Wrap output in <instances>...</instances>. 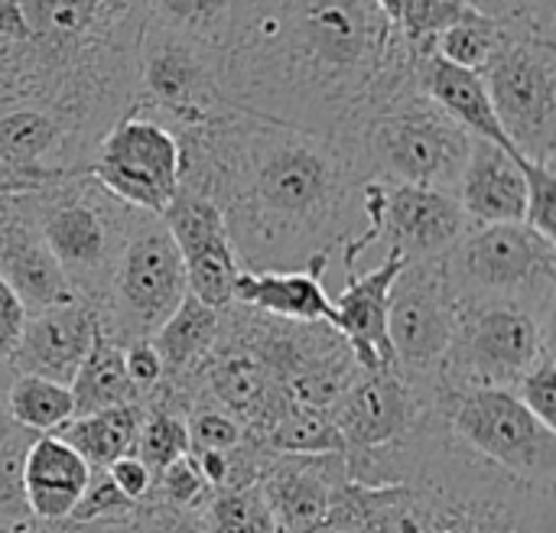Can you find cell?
<instances>
[{
  "label": "cell",
  "mask_w": 556,
  "mask_h": 533,
  "mask_svg": "<svg viewBox=\"0 0 556 533\" xmlns=\"http://www.w3.org/2000/svg\"><path fill=\"white\" fill-rule=\"evenodd\" d=\"M23 202L75 296L98 313L114 280L121 251L147 212L114 199L91 173L26 192Z\"/></svg>",
  "instance_id": "cell-6"
},
{
  "label": "cell",
  "mask_w": 556,
  "mask_h": 533,
  "mask_svg": "<svg viewBox=\"0 0 556 533\" xmlns=\"http://www.w3.org/2000/svg\"><path fill=\"white\" fill-rule=\"evenodd\" d=\"M94 335H98V313L81 300L33 313L26 316V329L10 365L16 368V375L46 378L68 388Z\"/></svg>",
  "instance_id": "cell-21"
},
{
  "label": "cell",
  "mask_w": 556,
  "mask_h": 533,
  "mask_svg": "<svg viewBox=\"0 0 556 533\" xmlns=\"http://www.w3.org/2000/svg\"><path fill=\"white\" fill-rule=\"evenodd\" d=\"M153 492L166 505L182 508V511H202L212 502V495H215L212 485L202 479V472H199V466H195L192 456H182L173 466H166L163 475L153 482Z\"/></svg>",
  "instance_id": "cell-37"
},
{
  "label": "cell",
  "mask_w": 556,
  "mask_h": 533,
  "mask_svg": "<svg viewBox=\"0 0 556 533\" xmlns=\"http://www.w3.org/2000/svg\"><path fill=\"white\" fill-rule=\"evenodd\" d=\"M371 533H556V488L528 485L466 449L437 414L410 436L345 453Z\"/></svg>",
  "instance_id": "cell-4"
},
{
  "label": "cell",
  "mask_w": 556,
  "mask_h": 533,
  "mask_svg": "<svg viewBox=\"0 0 556 533\" xmlns=\"http://www.w3.org/2000/svg\"><path fill=\"white\" fill-rule=\"evenodd\" d=\"M26 306L20 303V296L0 280V358H13L20 339H23V329H26Z\"/></svg>",
  "instance_id": "cell-46"
},
{
  "label": "cell",
  "mask_w": 556,
  "mask_h": 533,
  "mask_svg": "<svg viewBox=\"0 0 556 533\" xmlns=\"http://www.w3.org/2000/svg\"><path fill=\"white\" fill-rule=\"evenodd\" d=\"M186 267L189 293L212 309L231 306L235 280L241 274L235 248L228 241L222 212L192 192H176L169 208L160 215Z\"/></svg>",
  "instance_id": "cell-17"
},
{
  "label": "cell",
  "mask_w": 556,
  "mask_h": 533,
  "mask_svg": "<svg viewBox=\"0 0 556 533\" xmlns=\"http://www.w3.org/2000/svg\"><path fill=\"white\" fill-rule=\"evenodd\" d=\"M222 107L231 104L222 94L218 52L147 23L137 52V98L130 114L153 117L179 134Z\"/></svg>",
  "instance_id": "cell-12"
},
{
  "label": "cell",
  "mask_w": 556,
  "mask_h": 533,
  "mask_svg": "<svg viewBox=\"0 0 556 533\" xmlns=\"http://www.w3.org/2000/svg\"><path fill=\"white\" fill-rule=\"evenodd\" d=\"M134 515H137V505L117 492L111 475L104 469H91V479H88L78 505L72 508L68 521H124Z\"/></svg>",
  "instance_id": "cell-39"
},
{
  "label": "cell",
  "mask_w": 556,
  "mask_h": 533,
  "mask_svg": "<svg viewBox=\"0 0 556 533\" xmlns=\"http://www.w3.org/2000/svg\"><path fill=\"white\" fill-rule=\"evenodd\" d=\"M137 518H140V533H205L199 511L173 508L156 492H150V498L137 505Z\"/></svg>",
  "instance_id": "cell-43"
},
{
  "label": "cell",
  "mask_w": 556,
  "mask_h": 533,
  "mask_svg": "<svg viewBox=\"0 0 556 533\" xmlns=\"http://www.w3.org/2000/svg\"><path fill=\"white\" fill-rule=\"evenodd\" d=\"M218 329H222V309H212L199 296L186 293L176 313L150 339V345L163 361V381L176 384L189 378L202 365V358L215 348Z\"/></svg>",
  "instance_id": "cell-26"
},
{
  "label": "cell",
  "mask_w": 556,
  "mask_h": 533,
  "mask_svg": "<svg viewBox=\"0 0 556 533\" xmlns=\"http://www.w3.org/2000/svg\"><path fill=\"white\" fill-rule=\"evenodd\" d=\"M231 303L257 309L264 316L290 322H329L336 319L332 296L313 274H238Z\"/></svg>",
  "instance_id": "cell-25"
},
{
  "label": "cell",
  "mask_w": 556,
  "mask_h": 533,
  "mask_svg": "<svg viewBox=\"0 0 556 533\" xmlns=\"http://www.w3.org/2000/svg\"><path fill=\"white\" fill-rule=\"evenodd\" d=\"M91 479L88 462L59 436H36L23 462V492L29 518L39 524H59L78 505Z\"/></svg>",
  "instance_id": "cell-24"
},
{
  "label": "cell",
  "mask_w": 556,
  "mask_h": 533,
  "mask_svg": "<svg viewBox=\"0 0 556 533\" xmlns=\"http://www.w3.org/2000/svg\"><path fill=\"white\" fill-rule=\"evenodd\" d=\"M469 231L472 225L453 192L381 182L378 221L365 225V231L342 248V264H345V274H355L358 261L375 244H381L384 254L388 251L401 254L407 264L440 261Z\"/></svg>",
  "instance_id": "cell-15"
},
{
  "label": "cell",
  "mask_w": 556,
  "mask_h": 533,
  "mask_svg": "<svg viewBox=\"0 0 556 533\" xmlns=\"http://www.w3.org/2000/svg\"><path fill=\"white\" fill-rule=\"evenodd\" d=\"M554 319L521 303H456L437 388H508L554 352Z\"/></svg>",
  "instance_id": "cell-9"
},
{
  "label": "cell",
  "mask_w": 556,
  "mask_h": 533,
  "mask_svg": "<svg viewBox=\"0 0 556 533\" xmlns=\"http://www.w3.org/2000/svg\"><path fill=\"white\" fill-rule=\"evenodd\" d=\"M13 381H16V368L7 358H0V420H7V397Z\"/></svg>",
  "instance_id": "cell-48"
},
{
  "label": "cell",
  "mask_w": 556,
  "mask_h": 533,
  "mask_svg": "<svg viewBox=\"0 0 556 533\" xmlns=\"http://www.w3.org/2000/svg\"><path fill=\"white\" fill-rule=\"evenodd\" d=\"M270 453H342L345 443L336 430L329 410H316L306 404H287L264 443Z\"/></svg>",
  "instance_id": "cell-31"
},
{
  "label": "cell",
  "mask_w": 556,
  "mask_h": 533,
  "mask_svg": "<svg viewBox=\"0 0 556 533\" xmlns=\"http://www.w3.org/2000/svg\"><path fill=\"white\" fill-rule=\"evenodd\" d=\"M124 368H127V378H130V384L137 388L140 401H143L150 391H156L160 381H163V361H160V355H156V348H153L150 342H134V345H127V348H124Z\"/></svg>",
  "instance_id": "cell-44"
},
{
  "label": "cell",
  "mask_w": 556,
  "mask_h": 533,
  "mask_svg": "<svg viewBox=\"0 0 556 533\" xmlns=\"http://www.w3.org/2000/svg\"><path fill=\"white\" fill-rule=\"evenodd\" d=\"M104 472L111 475V482L117 485V492H121L127 502H134V505L147 502L150 492H153V475H150V469H147L134 453H130V456H121V459L111 462Z\"/></svg>",
  "instance_id": "cell-45"
},
{
  "label": "cell",
  "mask_w": 556,
  "mask_h": 533,
  "mask_svg": "<svg viewBox=\"0 0 556 533\" xmlns=\"http://www.w3.org/2000/svg\"><path fill=\"white\" fill-rule=\"evenodd\" d=\"M456 199L472 228L525 221L528 179L521 169V156L495 143L472 140L466 169L456 186Z\"/></svg>",
  "instance_id": "cell-22"
},
{
  "label": "cell",
  "mask_w": 556,
  "mask_h": 533,
  "mask_svg": "<svg viewBox=\"0 0 556 533\" xmlns=\"http://www.w3.org/2000/svg\"><path fill=\"white\" fill-rule=\"evenodd\" d=\"M505 36V26L476 13L450 29H443L437 39H433V52L450 62V65H459V68H469V72H479L485 68V62L492 59L495 46L502 42Z\"/></svg>",
  "instance_id": "cell-33"
},
{
  "label": "cell",
  "mask_w": 556,
  "mask_h": 533,
  "mask_svg": "<svg viewBox=\"0 0 556 533\" xmlns=\"http://www.w3.org/2000/svg\"><path fill=\"white\" fill-rule=\"evenodd\" d=\"M430 414L433 397L410 388L394 368L358 371V378L332 407V420L345 443V453L391 446L410 436Z\"/></svg>",
  "instance_id": "cell-16"
},
{
  "label": "cell",
  "mask_w": 556,
  "mask_h": 533,
  "mask_svg": "<svg viewBox=\"0 0 556 533\" xmlns=\"http://www.w3.org/2000/svg\"><path fill=\"white\" fill-rule=\"evenodd\" d=\"M515 397L544 423L556 430V348L547 352L518 384H515Z\"/></svg>",
  "instance_id": "cell-41"
},
{
  "label": "cell",
  "mask_w": 556,
  "mask_h": 533,
  "mask_svg": "<svg viewBox=\"0 0 556 533\" xmlns=\"http://www.w3.org/2000/svg\"><path fill=\"white\" fill-rule=\"evenodd\" d=\"M414 62L375 0H231L218 78L231 107L349 147Z\"/></svg>",
  "instance_id": "cell-2"
},
{
  "label": "cell",
  "mask_w": 556,
  "mask_h": 533,
  "mask_svg": "<svg viewBox=\"0 0 556 533\" xmlns=\"http://www.w3.org/2000/svg\"><path fill=\"white\" fill-rule=\"evenodd\" d=\"M453 329L456 300L446 287L440 261L404 264L388 300V339L394 371L427 397L437 391Z\"/></svg>",
  "instance_id": "cell-13"
},
{
  "label": "cell",
  "mask_w": 556,
  "mask_h": 533,
  "mask_svg": "<svg viewBox=\"0 0 556 533\" xmlns=\"http://www.w3.org/2000/svg\"><path fill=\"white\" fill-rule=\"evenodd\" d=\"M440 267L456 303H521L556 316V241L525 221L472 228Z\"/></svg>",
  "instance_id": "cell-7"
},
{
  "label": "cell",
  "mask_w": 556,
  "mask_h": 533,
  "mask_svg": "<svg viewBox=\"0 0 556 533\" xmlns=\"http://www.w3.org/2000/svg\"><path fill=\"white\" fill-rule=\"evenodd\" d=\"M404 264L407 261L401 254L388 251L384 261L365 277L358 270L345 274L349 277L345 290L332 296V309H336L332 329L345 339L362 371L394 368V352L388 339V300Z\"/></svg>",
  "instance_id": "cell-20"
},
{
  "label": "cell",
  "mask_w": 556,
  "mask_h": 533,
  "mask_svg": "<svg viewBox=\"0 0 556 533\" xmlns=\"http://www.w3.org/2000/svg\"><path fill=\"white\" fill-rule=\"evenodd\" d=\"M68 391L75 401V417H88V414H101V410L140 401V394L130 384L127 368H124V348L114 345L101 329H98L78 375L72 378Z\"/></svg>",
  "instance_id": "cell-28"
},
{
  "label": "cell",
  "mask_w": 556,
  "mask_h": 533,
  "mask_svg": "<svg viewBox=\"0 0 556 533\" xmlns=\"http://www.w3.org/2000/svg\"><path fill=\"white\" fill-rule=\"evenodd\" d=\"M42 533H140V518L124 521H59V524H39Z\"/></svg>",
  "instance_id": "cell-47"
},
{
  "label": "cell",
  "mask_w": 556,
  "mask_h": 533,
  "mask_svg": "<svg viewBox=\"0 0 556 533\" xmlns=\"http://www.w3.org/2000/svg\"><path fill=\"white\" fill-rule=\"evenodd\" d=\"M140 423H143V401L88 414V417H72L52 436L68 443L88 462V469H108L121 456L134 453Z\"/></svg>",
  "instance_id": "cell-27"
},
{
  "label": "cell",
  "mask_w": 556,
  "mask_h": 533,
  "mask_svg": "<svg viewBox=\"0 0 556 533\" xmlns=\"http://www.w3.org/2000/svg\"><path fill=\"white\" fill-rule=\"evenodd\" d=\"M313 533H371V524H368V502H365V485H358V482L349 479V482L336 492V498H332L326 518L316 524V531Z\"/></svg>",
  "instance_id": "cell-42"
},
{
  "label": "cell",
  "mask_w": 556,
  "mask_h": 533,
  "mask_svg": "<svg viewBox=\"0 0 556 533\" xmlns=\"http://www.w3.org/2000/svg\"><path fill=\"white\" fill-rule=\"evenodd\" d=\"M186 427L192 446L189 453H231L248 443L241 423L215 407H192L186 414Z\"/></svg>",
  "instance_id": "cell-38"
},
{
  "label": "cell",
  "mask_w": 556,
  "mask_h": 533,
  "mask_svg": "<svg viewBox=\"0 0 556 533\" xmlns=\"http://www.w3.org/2000/svg\"><path fill=\"white\" fill-rule=\"evenodd\" d=\"M349 150L365 182L375 179L456 195L472 137L414 81L362 124Z\"/></svg>",
  "instance_id": "cell-5"
},
{
  "label": "cell",
  "mask_w": 556,
  "mask_h": 533,
  "mask_svg": "<svg viewBox=\"0 0 556 533\" xmlns=\"http://www.w3.org/2000/svg\"><path fill=\"white\" fill-rule=\"evenodd\" d=\"M199 515L205 533H277L257 485L215 492Z\"/></svg>",
  "instance_id": "cell-34"
},
{
  "label": "cell",
  "mask_w": 556,
  "mask_h": 533,
  "mask_svg": "<svg viewBox=\"0 0 556 533\" xmlns=\"http://www.w3.org/2000/svg\"><path fill=\"white\" fill-rule=\"evenodd\" d=\"M525 179H528V212L525 225H531L538 234L556 241V166H538L521 160Z\"/></svg>",
  "instance_id": "cell-40"
},
{
  "label": "cell",
  "mask_w": 556,
  "mask_h": 533,
  "mask_svg": "<svg viewBox=\"0 0 556 533\" xmlns=\"http://www.w3.org/2000/svg\"><path fill=\"white\" fill-rule=\"evenodd\" d=\"M0 533H42L39 521L23 518V521H0Z\"/></svg>",
  "instance_id": "cell-49"
},
{
  "label": "cell",
  "mask_w": 556,
  "mask_h": 533,
  "mask_svg": "<svg viewBox=\"0 0 556 533\" xmlns=\"http://www.w3.org/2000/svg\"><path fill=\"white\" fill-rule=\"evenodd\" d=\"M433 414L495 469L556 488V430L544 427L508 388H437Z\"/></svg>",
  "instance_id": "cell-8"
},
{
  "label": "cell",
  "mask_w": 556,
  "mask_h": 533,
  "mask_svg": "<svg viewBox=\"0 0 556 533\" xmlns=\"http://www.w3.org/2000/svg\"><path fill=\"white\" fill-rule=\"evenodd\" d=\"M13 427H16V423H10V420H0V443H3V440L13 433Z\"/></svg>",
  "instance_id": "cell-50"
},
{
  "label": "cell",
  "mask_w": 556,
  "mask_h": 533,
  "mask_svg": "<svg viewBox=\"0 0 556 533\" xmlns=\"http://www.w3.org/2000/svg\"><path fill=\"white\" fill-rule=\"evenodd\" d=\"M0 280L20 296L29 316L78 300L23 195H0Z\"/></svg>",
  "instance_id": "cell-19"
},
{
  "label": "cell",
  "mask_w": 556,
  "mask_h": 533,
  "mask_svg": "<svg viewBox=\"0 0 556 533\" xmlns=\"http://www.w3.org/2000/svg\"><path fill=\"white\" fill-rule=\"evenodd\" d=\"M186 293V267L173 234L163 218L140 215L121 251L108 296L98 306V329L121 348L150 342Z\"/></svg>",
  "instance_id": "cell-10"
},
{
  "label": "cell",
  "mask_w": 556,
  "mask_h": 533,
  "mask_svg": "<svg viewBox=\"0 0 556 533\" xmlns=\"http://www.w3.org/2000/svg\"><path fill=\"white\" fill-rule=\"evenodd\" d=\"M36 433L13 427V433L0 443V521L29 518L26 492H23V462Z\"/></svg>",
  "instance_id": "cell-36"
},
{
  "label": "cell",
  "mask_w": 556,
  "mask_h": 533,
  "mask_svg": "<svg viewBox=\"0 0 556 533\" xmlns=\"http://www.w3.org/2000/svg\"><path fill=\"white\" fill-rule=\"evenodd\" d=\"M414 78H417V88L433 104H440L472 140H485V143H495V147L515 153L505 130H502V124H498V117H495L492 98H489L485 81H482L479 72L450 65L433 49H427V52H417Z\"/></svg>",
  "instance_id": "cell-23"
},
{
  "label": "cell",
  "mask_w": 556,
  "mask_h": 533,
  "mask_svg": "<svg viewBox=\"0 0 556 533\" xmlns=\"http://www.w3.org/2000/svg\"><path fill=\"white\" fill-rule=\"evenodd\" d=\"M179 192L208 199L241 274H313L362 234V173L345 143L222 107L176 134Z\"/></svg>",
  "instance_id": "cell-1"
},
{
  "label": "cell",
  "mask_w": 556,
  "mask_h": 533,
  "mask_svg": "<svg viewBox=\"0 0 556 533\" xmlns=\"http://www.w3.org/2000/svg\"><path fill=\"white\" fill-rule=\"evenodd\" d=\"M88 173L124 205L163 215L179 192V140L143 114H124L98 143Z\"/></svg>",
  "instance_id": "cell-14"
},
{
  "label": "cell",
  "mask_w": 556,
  "mask_h": 533,
  "mask_svg": "<svg viewBox=\"0 0 556 533\" xmlns=\"http://www.w3.org/2000/svg\"><path fill=\"white\" fill-rule=\"evenodd\" d=\"M466 3L511 33L556 39V0H466Z\"/></svg>",
  "instance_id": "cell-35"
},
{
  "label": "cell",
  "mask_w": 556,
  "mask_h": 533,
  "mask_svg": "<svg viewBox=\"0 0 556 533\" xmlns=\"http://www.w3.org/2000/svg\"><path fill=\"white\" fill-rule=\"evenodd\" d=\"M147 23L222 52L231 0H143Z\"/></svg>",
  "instance_id": "cell-30"
},
{
  "label": "cell",
  "mask_w": 556,
  "mask_h": 533,
  "mask_svg": "<svg viewBox=\"0 0 556 533\" xmlns=\"http://www.w3.org/2000/svg\"><path fill=\"white\" fill-rule=\"evenodd\" d=\"M375 3L404 33V39L410 42L414 52L433 49V39L443 29L479 13L466 0H375Z\"/></svg>",
  "instance_id": "cell-32"
},
{
  "label": "cell",
  "mask_w": 556,
  "mask_h": 533,
  "mask_svg": "<svg viewBox=\"0 0 556 533\" xmlns=\"http://www.w3.org/2000/svg\"><path fill=\"white\" fill-rule=\"evenodd\" d=\"M345 482L349 462L342 453H270L257 492L277 533H313Z\"/></svg>",
  "instance_id": "cell-18"
},
{
  "label": "cell",
  "mask_w": 556,
  "mask_h": 533,
  "mask_svg": "<svg viewBox=\"0 0 556 533\" xmlns=\"http://www.w3.org/2000/svg\"><path fill=\"white\" fill-rule=\"evenodd\" d=\"M75 417V401L65 384L16 375L10 397H7V420L36 433L49 436Z\"/></svg>",
  "instance_id": "cell-29"
},
{
  "label": "cell",
  "mask_w": 556,
  "mask_h": 533,
  "mask_svg": "<svg viewBox=\"0 0 556 533\" xmlns=\"http://www.w3.org/2000/svg\"><path fill=\"white\" fill-rule=\"evenodd\" d=\"M143 26V0H0V114H49L94 153L134 111Z\"/></svg>",
  "instance_id": "cell-3"
},
{
  "label": "cell",
  "mask_w": 556,
  "mask_h": 533,
  "mask_svg": "<svg viewBox=\"0 0 556 533\" xmlns=\"http://www.w3.org/2000/svg\"><path fill=\"white\" fill-rule=\"evenodd\" d=\"M482 81L511 150L528 163L556 166V39L505 29Z\"/></svg>",
  "instance_id": "cell-11"
}]
</instances>
